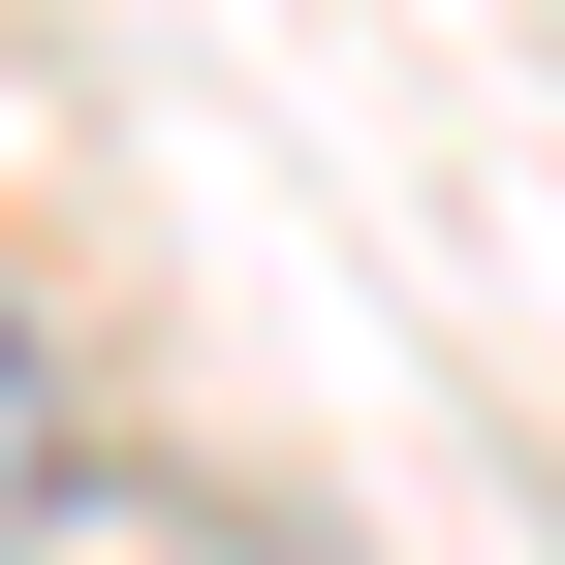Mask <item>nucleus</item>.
Listing matches in <instances>:
<instances>
[{
    "label": "nucleus",
    "instance_id": "1",
    "mask_svg": "<svg viewBox=\"0 0 565 565\" xmlns=\"http://www.w3.org/2000/svg\"><path fill=\"white\" fill-rule=\"evenodd\" d=\"M63 471H95V408H63V345H32V315H0V534H32V503H63Z\"/></svg>",
    "mask_w": 565,
    "mask_h": 565
}]
</instances>
